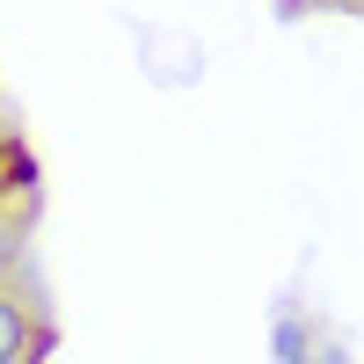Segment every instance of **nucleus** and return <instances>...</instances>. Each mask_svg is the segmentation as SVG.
Returning <instances> with one entry per match:
<instances>
[{"mask_svg":"<svg viewBox=\"0 0 364 364\" xmlns=\"http://www.w3.org/2000/svg\"><path fill=\"white\" fill-rule=\"evenodd\" d=\"M51 350V321L15 277H0V364H37Z\"/></svg>","mask_w":364,"mask_h":364,"instance_id":"1","label":"nucleus"},{"mask_svg":"<svg viewBox=\"0 0 364 364\" xmlns=\"http://www.w3.org/2000/svg\"><path fill=\"white\" fill-rule=\"evenodd\" d=\"M306 364H350V357H343L336 343H314V350H306Z\"/></svg>","mask_w":364,"mask_h":364,"instance_id":"2","label":"nucleus"}]
</instances>
